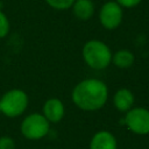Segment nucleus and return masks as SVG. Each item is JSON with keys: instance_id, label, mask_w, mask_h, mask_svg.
<instances>
[{"instance_id": "nucleus-1", "label": "nucleus", "mask_w": 149, "mask_h": 149, "mask_svg": "<svg viewBox=\"0 0 149 149\" xmlns=\"http://www.w3.org/2000/svg\"><path fill=\"white\" fill-rule=\"evenodd\" d=\"M71 98L73 104L83 111L100 109L107 101L108 87L97 78H87L79 81L72 90Z\"/></svg>"}, {"instance_id": "nucleus-2", "label": "nucleus", "mask_w": 149, "mask_h": 149, "mask_svg": "<svg viewBox=\"0 0 149 149\" xmlns=\"http://www.w3.org/2000/svg\"><path fill=\"white\" fill-rule=\"evenodd\" d=\"M109 47L99 40H90L83 45L81 55L85 64L93 70H104L112 63Z\"/></svg>"}, {"instance_id": "nucleus-3", "label": "nucleus", "mask_w": 149, "mask_h": 149, "mask_svg": "<svg viewBox=\"0 0 149 149\" xmlns=\"http://www.w3.org/2000/svg\"><path fill=\"white\" fill-rule=\"evenodd\" d=\"M1 113L8 118L21 115L28 106V95L21 88H12L0 98Z\"/></svg>"}, {"instance_id": "nucleus-4", "label": "nucleus", "mask_w": 149, "mask_h": 149, "mask_svg": "<svg viewBox=\"0 0 149 149\" xmlns=\"http://www.w3.org/2000/svg\"><path fill=\"white\" fill-rule=\"evenodd\" d=\"M50 129V122L43 114L33 113L26 116L21 123V133L29 140H38L44 137Z\"/></svg>"}, {"instance_id": "nucleus-5", "label": "nucleus", "mask_w": 149, "mask_h": 149, "mask_svg": "<svg viewBox=\"0 0 149 149\" xmlns=\"http://www.w3.org/2000/svg\"><path fill=\"white\" fill-rule=\"evenodd\" d=\"M123 19V8L114 0L105 2L99 10V22L107 30L116 29Z\"/></svg>"}, {"instance_id": "nucleus-6", "label": "nucleus", "mask_w": 149, "mask_h": 149, "mask_svg": "<svg viewBox=\"0 0 149 149\" xmlns=\"http://www.w3.org/2000/svg\"><path fill=\"white\" fill-rule=\"evenodd\" d=\"M127 127L135 134L144 135L149 133V111L143 107L130 108L125 118Z\"/></svg>"}, {"instance_id": "nucleus-7", "label": "nucleus", "mask_w": 149, "mask_h": 149, "mask_svg": "<svg viewBox=\"0 0 149 149\" xmlns=\"http://www.w3.org/2000/svg\"><path fill=\"white\" fill-rule=\"evenodd\" d=\"M65 113L64 105L58 98H50L43 105V115L49 122H58L63 119Z\"/></svg>"}, {"instance_id": "nucleus-8", "label": "nucleus", "mask_w": 149, "mask_h": 149, "mask_svg": "<svg viewBox=\"0 0 149 149\" xmlns=\"http://www.w3.org/2000/svg\"><path fill=\"white\" fill-rule=\"evenodd\" d=\"M135 98L133 92L129 88H120L114 93L113 97V104L114 107L120 112H128L130 108H133Z\"/></svg>"}, {"instance_id": "nucleus-9", "label": "nucleus", "mask_w": 149, "mask_h": 149, "mask_svg": "<svg viewBox=\"0 0 149 149\" xmlns=\"http://www.w3.org/2000/svg\"><path fill=\"white\" fill-rule=\"evenodd\" d=\"M72 13L79 21H88L94 14V3L92 0H74L71 6Z\"/></svg>"}, {"instance_id": "nucleus-10", "label": "nucleus", "mask_w": 149, "mask_h": 149, "mask_svg": "<svg viewBox=\"0 0 149 149\" xmlns=\"http://www.w3.org/2000/svg\"><path fill=\"white\" fill-rule=\"evenodd\" d=\"M90 149H116V140L107 130H100L91 140Z\"/></svg>"}, {"instance_id": "nucleus-11", "label": "nucleus", "mask_w": 149, "mask_h": 149, "mask_svg": "<svg viewBox=\"0 0 149 149\" xmlns=\"http://www.w3.org/2000/svg\"><path fill=\"white\" fill-rule=\"evenodd\" d=\"M135 62V56L130 50L120 49L112 54V63L119 69H128Z\"/></svg>"}, {"instance_id": "nucleus-12", "label": "nucleus", "mask_w": 149, "mask_h": 149, "mask_svg": "<svg viewBox=\"0 0 149 149\" xmlns=\"http://www.w3.org/2000/svg\"><path fill=\"white\" fill-rule=\"evenodd\" d=\"M45 2L56 10H66L71 8L74 0H45Z\"/></svg>"}, {"instance_id": "nucleus-13", "label": "nucleus", "mask_w": 149, "mask_h": 149, "mask_svg": "<svg viewBox=\"0 0 149 149\" xmlns=\"http://www.w3.org/2000/svg\"><path fill=\"white\" fill-rule=\"evenodd\" d=\"M9 29H10V23H9L8 16L0 8V40L8 35Z\"/></svg>"}, {"instance_id": "nucleus-14", "label": "nucleus", "mask_w": 149, "mask_h": 149, "mask_svg": "<svg viewBox=\"0 0 149 149\" xmlns=\"http://www.w3.org/2000/svg\"><path fill=\"white\" fill-rule=\"evenodd\" d=\"M14 148H15V143L13 139L8 136L0 137V149H14Z\"/></svg>"}, {"instance_id": "nucleus-15", "label": "nucleus", "mask_w": 149, "mask_h": 149, "mask_svg": "<svg viewBox=\"0 0 149 149\" xmlns=\"http://www.w3.org/2000/svg\"><path fill=\"white\" fill-rule=\"evenodd\" d=\"M122 8H133L142 2V0H115Z\"/></svg>"}, {"instance_id": "nucleus-16", "label": "nucleus", "mask_w": 149, "mask_h": 149, "mask_svg": "<svg viewBox=\"0 0 149 149\" xmlns=\"http://www.w3.org/2000/svg\"><path fill=\"white\" fill-rule=\"evenodd\" d=\"M0 113H1V106H0Z\"/></svg>"}]
</instances>
